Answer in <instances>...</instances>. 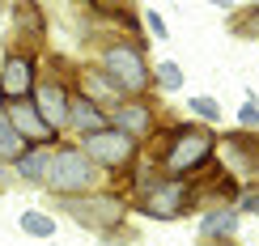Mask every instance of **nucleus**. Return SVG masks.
<instances>
[{
	"mask_svg": "<svg viewBox=\"0 0 259 246\" xmlns=\"http://www.w3.org/2000/svg\"><path fill=\"white\" fill-rule=\"evenodd\" d=\"M157 81L166 85V89H179V85H183V72L175 68V64H161V68H157Z\"/></svg>",
	"mask_w": 259,
	"mask_h": 246,
	"instance_id": "obj_16",
	"label": "nucleus"
},
{
	"mask_svg": "<svg viewBox=\"0 0 259 246\" xmlns=\"http://www.w3.org/2000/svg\"><path fill=\"white\" fill-rule=\"evenodd\" d=\"M204 233H234V217H230V212L208 217V221H204Z\"/></svg>",
	"mask_w": 259,
	"mask_h": 246,
	"instance_id": "obj_15",
	"label": "nucleus"
},
{
	"mask_svg": "<svg viewBox=\"0 0 259 246\" xmlns=\"http://www.w3.org/2000/svg\"><path fill=\"white\" fill-rule=\"evenodd\" d=\"M21 229L34 233V238H51V233H56V221L42 217V212H26V217H21Z\"/></svg>",
	"mask_w": 259,
	"mask_h": 246,
	"instance_id": "obj_12",
	"label": "nucleus"
},
{
	"mask_svg": "<svg viewBox=\"0 0 259 246\" xmlns=\"http://www.w3.org/2000/svg\"><path fill=\"white\" fill-rule=\"evenodd\" d=\"M34 115H42L51 127H60V123H68V102H64V89L60 85H38V111Z\"/></svg>",
	"mask_w": 259,
	"mask_h": 246,
	"instance_id": "obj_7",
	"label": "nucleus"
},
{
	"mask_svg": "<svg viewBox=\"0 0 259 246\" xmlns=\"http://www.w3.org/2000/svg\"><path fill=\"white\" fill-rule=\"evenodd\" d=\"M115 123H123L127 132H145V127H149V111H145V106H127V111H115Z\"/></svg>",
	"mask_w": 259,
	"mask_h": 246,
	"instance_id": "obj_13",
	"label": "nucleus"
},
{
	"mask_svg": "<svg viewBox=\"0 0 259 246\" xmlns=\"http://www.w3.org/2000/svg\"><path fill=\"white\" fill-rule=\"evenodd\" d=\"M17 153H21V136L13 132V127H9L5 115H0V157H9V162H13Z\"/></svg>",
	"mask_w": 259,
	"mask_h": 246,
	"instance_id": "obj_14",
	"label": "nucleus"
},
{
	"mask_svg": "<svg viewBox=\"0 0 259 246\" xmlns=\"http://www.w3.org/2000/svg\"><path fill=\"white\" fill-rule=\"evenodd\" d=\"M17 174L21 178H38L47 174V149H34V153H26V157H17Z\"/></svg>",
	"mask_w": 259,
	"mask_h": 246,
	"instance_id": "obj_11",
	"label": "nucleus"
},
{
	"mask_svg": "<svg viewBox=\"0 0 259 246\" xmlns=\"http://www.w3.org/2000/svg\"><path fill=\"white\" fill-rule=\"evenodd\" d=\"M208 153H212V136L200 132V127H187V132H179L175 149L166 153V166L175 170V174H187V170H200L208 162Z\"/></svg>",
	"mask_w": 259,
	"mask_h": 246,
	"instance_id": "obj_1",
	"label": "nucleus"
},
{
	"mask_svg": "<svg viewBox=\"0 0 259 246\" xmlns=\"http://www.w3.org/2000/svg\"><path fill=\"white\" fill-rule=\"evenodd\" d=\"M242 208H246V212H259V191H246V195H242Z\"/></svg>",
	"mask_w": 259,
	"mask_h": 246,
	"instance_id": "obj_19",
	"label": "nucleus"
},
{
	"mask_svg": "<svg viewBox=\"0 0 259 246\" xmlns=\"http://www.w3.org/2000/svg\"><path fill=\"white\" fill-rule=\"evenodd\" d=\"M191 111L204 115V119H217V102H208V98H196V102H191Z\"/></svg>",
	"mask_w": 259,
	"mask_h": 246,
	"instance_id": "obj_17",
	"label": "nucleus"
},
{
	"mask_svg": "<svg viewBox=\"0 0 259 246\" xmlns=\"http://www.w3.org/2000/svg\"><path fill=\"white\" fill-rule=\"evenodd\" d=\"M68 119L77 123L81 132H90V136H94V132H98V123H102V111H98L90 98H77V102L68 106Z\"/></svg>",
	"mask_w": 259,
	"mask_h": 246,
	"instance_id": "obj_10",
	"label": "nucleus"
},
{
	"mask_svg": "<svg viewBox=\"0 0 259 246\" xmlns=\"http://www.w3.org/2000/svg\"><path fill=\"white\" fill-rule=\"evenodd\" d=\"M191 204V195H187V183H149L145 187V195H140V208L149 212V217H161V221H170V217H183V208Z\"/></svg>",
	"mask_w": 259,
	"mask_h": 246,
	"instance_id": "obj_3",
	"label": "nucleus"
},
{
	"mask_svg": "<svg viewBox=\"0 0 259 246\" xmlns=\"http://www.w3.org/2000/svg\"><path fill=\"white\" fill-rule=\"evenodd\" d=\"M68 212H72V217H81L85 225H115V217H119V204H115V200H106V195H102V200H81V204L72 200Z\"/></svg>",
	"mask_w": 259,
	"mask_h": 246,
	"instance_id": "obj_6",
	"label": "nucleus"
},
{
	"mask_svg": "<svg viewBox=\"0 0 259 246\" xmlns=\"http://www.w3.org/2000/svg\"><path fill=\"white\" fill-rule=\"evenodd\" d=\"M149 26H153V34H157V38H166V30H161V17H157V13H149Z\"/></svg>",
	"mask_w": 259,
	"mask_h": 246,
	"instance_id": "obj_20",
	"label": "nucleus"
},
{
	"mask_svg": "<svg viewBox=\"0 0 259 246\" xmlns=\"http://www.w3.org/2000/svg\"><path fill=\"white\" fill-rule=\"evenodd\" d=\"M81 157H98L102 166H123L127 157H132V136L127 132H94V136H85V149H81Z\"/></svg>",
	"mask_w": 259,
	"mask_h": 246,
	"instance_id": "obj_5",
	"label": "nucleus"
},
{
	"mask_svg": "<svg viewBox=\"0 0 259 246\" xmlns=\"http://www.w3.org/2000/svg\"><path fill=\"white\" fill-rule=\"evenodd\" d=\"M238 119H242L246 127H255V123H259V111H255V106H242V115H238Z\"/></svg>",
	"mask_w": 259,
	"mask_h": 246,
	"instance_id": "obj_18",
	"label": "nucleus"
},
{
	"mask_svg": "<svg viewBox=\"0 0 259 246\" xmlns=\"http://www.w3.org/2000/svg\"><path fill=\"white\" fill-rule=\"evenodd\" d=\"M42 178H47L51 191H64V195H68V191H81L90 183V162H85L77 149H64V153L51 157V166H47Z\"/></svg>",
	"mask_w": 259,
	"mask_h": 246,
	"instance_id": "obj_2",
	"label": "nucleus"
},
{
	"mask_svg": "<svg viewBox=\"0 0 259 246\" xmlns=\"http://www.w3.org/2000/svg\"><path fill=\"white\" fill-rule=\"evenodd\" d=\"M9 127H13L17 136H34V140H38V136H47V123H42L30 106H21V102L13 106V119H9Z\"/></svg>",
	"mask_w": 259,
	"mask_h": 246,
	"instance_id": "obj_9",
	"label": "nucleus"
},
{
	"mask_svg": "<svg viewBox=\"0 0 259 246\" xmlns=\"http://www.w3.org/2000/svg\"><path fill=\"white\" fill-rule=\"evenodd\" d=\"M0 89H5L9 98H21V93L30 89V60L26 56H9L5 72H0Z\"/></svg>",
	"mask_w": 259,
	"mask_h": 246,
	"instance_id": "obj_8",
	"label": "nucleus"
},
{
	"mask_svg": "<svg viewBox=\"0 0 259 246\" xmlns=\"http://www.w3.org/2000/svg\"><path fill=\"white\" fill-rule=\"evenodd\" d=\"M106 72L115 77V85H123V89H145L149 72H145V60H140L136 47H111L106 51Z\"/></svg>",
	"mask_w": 259,
	"mask_h": 246,
	"instance_id": "obj_4",
	"label": "nucleus"
}]
</instances>
